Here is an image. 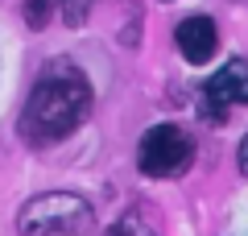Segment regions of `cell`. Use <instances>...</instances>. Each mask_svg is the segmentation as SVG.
<instances>
[{
    "instance_id": "1",
    "label": "cell",
    "mask_w": 248,
    "mask_h": 236,
    "mask_svg": "<svg viewBox=\"0 0 248 236\" xmlns=\"http://www.w3.org/2000/svg\"><path fill=\"white\" fill-rule=\"evenodd\" d=\"M87 112H91V83L71 67H54L29 91V104L21 112V137L29 145L62 141L71 129L87 120Z\"/></svg>"
},
{
    "instance_id": "2",
    "label": "cell",
    "mask_w": 248,
    "mask_h": 236,
    "mask_svg": "<svg viewBox=\"0 0 248 236\" xmlns=\"http://www.w3.org/2000/svg\"><path fill=\"white\" fill-rule=\"evenodd\" d=\"M17 228H21V236H83L95 228V211H91V203L83 195L50 191L21 207Z\"/></svg>"
},
{
    "instance_id": "3",
    "label": "cell",
    "mask_w": 248,
    "mask_h": 236,
    "mask_svg": "<svg viewBox=\"0 0 248 236\" xmlns=\"http://www.w3.org/2000/svg\"><path fill=\"white\" fill-rule=\"evenodd\" d=\"M190 157H195V141H190L186 129H178V124H153L141 137L137 166L149 178H174L190 166Z\"/></svg>"
},
{
    "instance_id": "4",
    "label": "cell",
    "mask_w": 248,
    "mask_h": 236,
    "mask_svg": "<svg viewBox=\"0 0 248 236\" xmlns=\"http://www.w3.org/2000/svg\"><path fill=\"white\" fill-rule=\"evenodd\" d=\"M203 96H207V108H203L207 120H223V108L228 104H248V62L232 58L223 70H215L207 79Z\"/></svg>"
},
{
    "instance_id": "5",
    "label": "cell",
    "mask_w": 248,
    "mask_h": 236,
    "mask_svg": "<svg viewBox=\"0 0 248 236\" xmlns=\"http://www.w3.org/2000/svg\"><path fill=\"white\" fill-rule=\"evenodd\" d=\"M178 50H182L186 62H195V67H203V62H211V54L219 50V29H215L211 17H186L182 25H178Z\"/></svg>"
},
{
    "instance_id": "6",
    "label": "cell",
    "mask_w": 248,
    "mask_h": 236,
    "mask_svg": "<svg viewBox=\"0 0 248 236\" xmlns=\"http://www.w3.org/2000/svg\"><path fill=\"white\" fill-rule=\"evenodd\" d=\"M112 236H161V224L149 207H128L120 219H116Z\"/></svg>"
},
{
    "instance_id": "7",
    "label": "cell",
    "mask_w": 248,
    "mask_h": 236,
    "mask_svg": "<svg viewBox=\"0 0 248 236\" xmlns=\"http://www.w3.org/2000/svg\"><path fill=\"white\" fill-rule=\"evenodd\" d=\"M87 17H91V0H62V21L71 29L87 25Z\"/></svg>"
},
{
    "instance_id": "8",
    "label": "cell",
    "mask_w": 248,
    "mask_h": 236,
    "mask_svg": "<svg viewBox=\"0 0 248 236\" xmlns=\"http://www.w3.org/2000/svg\"><path fill=\"white\" fill-rule=\"evenodd\" d=\"M50 4H54V0H29V4H25L29 29H46V21H50Z\"/></svg>"
},
{
    "instance_id": "9",
    "label": "cell",
    "mask_w": 248,
    "mask_h": 236,
    "mask_svg": "<svg viewBox=\"0 0 248 236\" xmlns=\"http://www.w3.org/2000/svg\"><path fill=\"white\" fill-rule=\"evenodd\" d=\"M240 170H248V137L240 141Z\"/></svg>"
}]
</instances>
